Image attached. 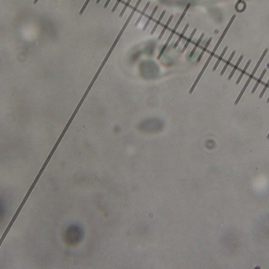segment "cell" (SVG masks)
<instances>
[{"label":"cell","instance_id":"cell-1","mask_svg":"<svg viewBox=\"0 0 269 269\" xmlns=\"http://www.w3.org/2000/svg\"><path fill=\"white\" fill-rule=\"evenodd\" d=\"M190 6H191V4H190V3H188V4H187L186 6V7H185V9H184V11H183V12L182 13V14L180 15V18H179V20H178V21H177V22H176V25L174 26L173 29L172 30V32H171V33H170V35L168 36V39H167V41H166V43H165V45H164V46H163V48H162V50H161V51H160L159 54H158V56H157V59H161V58H162V54H163L164 52L165 51L166 48H167V47L168 46V44H169V43H170V42H171V40H172V37H173L174 35H175V33H176V30L178 29V28L180 27V24H181L182 21H183V18H184L185 15L186 14V13H187V11H188L189 8H190Z\"/></svg>","mask_w":269,"mask_h":269},{"label":"cell","instance_id":"cell-2","mask_svg":"<svg viewBox=\"0 0 269 269\" xmlns=\"http://www.w3.org/2000/svg\"><path fill=\"white\" fill-rule=\"evenodd\" d=\"M267 51H268V49H267V48H266V49H265V50L264 51L263 54H261V58H260V59H259V60L257 61V64H256V66H255L254 69L252 70V73H250V75L249 76L248 80H247V81H246V84H245V85L243 86V88H242V91H241L240 93H239V95H238V97H237V99H236L235 102H234V104H235V105L238 104V102L240 101L241 98H242V96H243V94H244L245 91H246V88H248L249 85L250 84L251 81H252V78H253V77H254L255 73H256V72H257V71L258 68H259V67H260V65L261 64V63H262V61L264 60V57L266 56V54H267Z\"/></svg>","mask_w":269,"mask_h":269},{"label":"cell","instance_id":"cell-3","mask_svg":"<svg viewBox=\"0 0 269 269\" xmlns=\"http://www.w3.org/2000/svg\"><path fill=\"white\" fill-rule=\"evenodd\" d=\"M243 58H244V55H243V54H241L240 57H239V59H238V61H237V63H235V65H234V67H233V69H232L231 72L230 74H229V76H228V81L231 80L232 77L234 76V73L236 72V70L238 69V66H239L240 63H242V59H243Z\"/></svg>","mask_w":269,"mask_h":269},{"label":"cell","instance_id":"cell-4","mask_svg":"<svg viewBox=\"0 0 269 269\" xmlns=\"http://www.w3.org/2000/svg\"><path fill=\"white\" fill-rule=\"evenodd\" d=\"M235 54H236L235 51H233L231 54L230 57L228 58V59L227 60V62H226L225 65H224V67H223V69H222L221 72H220V73H219V74H220V76L224 75V73H225L226 70H227V69H228V67L229 66V65L231 64V62L232 59H233V58H234V56L235 55Z\"/></svg>","mask_w":269,"mask_h":269},{"label":"cell","instance_id":"cell-5","mask_svg":"<svg viewBox=\"0 0 269 269\" xmlns=\"http://www.w3.org/2000/svg\"><path fill=\"white\" fill-rule=\"evenodd\" d=\"M266 73H267V69H264L263 71H262V73H261V76L259 77L258 79L257 80V82H256V84H255V85L253 86V88H252V91H251V93L254 94L255 92L257 91V88H258V86L260 85L261 82H262V79L264 78V75L266 74Z\"/></svg>","mask_w":269,"mask_h":269},{"label":"cell","instance_id":"cell-6","mask_svg":"<svg viewBox=\"0 0 269 269\" xmlns=\"http://www.w3.org/2000/svg\"><path fill=\"white\" fill-rule=\"evenodd\" d=\"M189 26H190V25H189L188 23H187L186 25H185L184 29H183L182 32H181V33H180V35L179 36L178 39H177V40H176V43H175V44H174V48H178L179 44H180V42H181V40H182L183 38L184 37L185 34H186V31H187V29H188Z\"/></svg>","mask_w":269,"mask_h":269},{"label":"cell","instance_id":"cell-7","mask_svg":"<svg viewBox=\"0 0 269 269\" xmlns=\"http://www.w3.org/2000/svg\"><path fill=\"white\" fill-rule=\"evenodd\" d=\"M251 63H252V61H251V59H249L248 62H247L246 64V66H244V68L242 69V72H241V73H240V74H239V76H238V79L236 80V85H238V84L240 83L241 80L242 79V77H243V76L245 75V73H246V70H248L249 66V65L251 64Z\"/></svg>","mask_w":269,"mask_h":269},{"label":"cell","instance_id":"cell-8","mask_svg":"<svg viewBox=\"0 0 269 269\" xmlns=\"http://www.w3.org/2000/svg\"><path fill=\"white\" fill-rule=\"evenodd\" d=\"M212 40H213V38L210 37L209 39V40H208V41L206 42V44H205V47L203 48L202 51H201V52L200 53V54H199L198 57V59H197V62H198V63H199V62L201 61V59H202V57L204 56V54H205V53L206 52V51H207V49H208V48H209V45H210V44H211Z\"/></svg>","mask_w":269,"mask_h":269},{"label":"cell","instance_id":"cell-9","mask_svg":"<svg viewBox=\"0 0 269 269\" xmlns=\"http://www.w3.org/2000/svg\"><path fill=\"white\" fill-rule=\"evenodd\" d=\"M228 47L226 46L225 48H224V50H223L222 53H221V54H220V55H219V58H218V59H217V60H216V62L215 65H214V66H213V71L216 70V69H217V67L219 66V63H220V62H221V61H222V59H223L224 56V55H225L226 52H227V51H228Z\"/></svg>","mask_w":269,"mask_h":269},{"label":"cell","instance_id":"cell-10","mask_svg":"<svg viewBox=\"0 0 269 269\" xmlns=\"http://www.w3.org/2000/svg\"><path fill=\"white\" fill-rule=\"evenodd\" d=\"M157 10H158V6H156L155 7L153 8V11H152V12H151L150 15L149 17H148V18H147V21H146L145 25H144V26H143V31H145V30L147 29V26H148V25H150V21H151L152 19L153 18V17H154V15H155V14H156V12H157Z\"/></svg>","mask_w":269,"mask_h":269},{"label":"cell","instance_id":"cell-11","mask_svg":"<svg viewBox=\"0 0 269 269\" xmlns=\"http://www.w3.org/2000/svg\"><path fill=\"white\" fill-rule=\"evenodd\" d=\"M196 32H197V29H196V28H195V29H194V30H193V31H192V32H191V35H190L189 38H188V39H187V40H186V43H185L184 46H183V48L182 51H182V53H184L185 51H186V49H187V48H188V46H189V44H191V42L192 41L193 38H194V36H195V33H196Z\"/></svg>","mask_w":269,"mask_h":269},{"label":"cell","instance_id":"cell-12","mask_svg":"<svg viewBox=\"0 0 269 269\" xmlns=\"http://www.w3.org/2000/svg\"><path fill=\"white\" fill-rule=\"evenodd\" d=\"M204 36H205V33H201V35L200 36V37L198 38V41L196 42V44H195V47L193 48L192 51H191V52L190 53V54H189V58H192L193 55L195 54V51H196V50H197V49H198V47H199V45H200V44H201V41H202Z\"/></svg>","mask_w":269,"mask_h":269},{"label":"cell","instance_id":"cell-13","mask_svg":"<svg viewBox=\"0 0 269 269\" xmlns=\"http://www.w3.org/2000/svg\"><path fill=\"white\" fill-rule=\"evenodd\" d=\"M173 17H174L173 15H171V16H170V17H169V18L168 19V21H167V22H166L165 25H164L163 29H162V32H161V33H160L159 36H158V40H161V39H162V38L163 37L164 34L165 33L166 30L168 29V26H169L170 23H171V22H172V19H173Z\"/></svg>","mask_w":269,"mask_h":269},{"label":"cell","instance_id":"cell-14","mask_svg":"<svg viewBox=\"0 0 269 269\" xmlns=\"http://www.w3.org/2000/svg\"><path fill=\"white\" fill-rule=\"evenodd\" d=\"M165 14H166V11H162V14H161V15H160L159 18L157 19V21H156L155 25H154L153 28V29H152L151 32H150V34H151V35H153V34L154 33V32H155V31H156V30H157V27L159 26V25H160V24H161V22H162V19H163L164 17H165Z\"/></svg>","mask_w":269,"mask_h":269},{"label":"cell","instance_id":"cell-15","mask_svg":"<svg viewBox=\"0 0 269 269\" xmlns=\"http://www.w3.org/2000/svg\"><path fill=\"white\" fill-rule=\"evenodd\" d=\"M150 5V2H147V3L145 5V6H144V8H143V11H142V12H141L140 15H139V17H138V19H137L136 23H135V25H139V22H140V21H141V20H142V18H143V16H144V14H146L147 11V10H148V8H149Z\"/></svg>","mask_w":269,"mask_h":269},{"label":"cell","instance_id":"cell-16","mask_svg":"<svg viewBox=\"0 0 269 269\" xmlns=\"http://www.w3.org/2000/svg\"><path fill=\"white\" fill-rule=\"evenodd\" d=\"M131 2V0H127V2H125V4H124V7H123L122 11H121V12H120V14H119V17H122V16H123V15L124 14V13H125V11H126V10H127V9H128V6H130Z\"/></svg>","mask_w":269,"mask_h":269},{"label":"cell","instance_id":"cell-17","mask_svg":"<svg viewBox=\"0 0 269 269\" xmlns=\"http://www.w3.org/2000/svg\"><path fill=\"white\" fill-rule=\"evenodd\" d=\"M268 87H269V79L267 80V83L265 84L264 86V88H263V89H262V91H261V94H260V96H259V98L261 99V98H262V97H263L264 94L265 93V92H266V90L267 89V88H268Z\"/></svg>","mask_w":269,"mask_h":269},{"label":"cell","instance_id":"cell-18","mask_svg":"<svg viewBox=\"0 0 269 269\" xmlns=\"http://www.w3.org/2000/svg\"><path fill=\"white\" fill-rule=\"evenodd\" d=\"M90 1H91V0H86V2H84V4H83V6H82V8H81V10H80V14H83V12H84V11H85V9L87 8V5L89 4V2H90Z\"/></svg>","mask_w":269,"mask_h":269},{"label":"cell","instance_id":"cell-19","mask_svg":"<svg viewBox=\"0 0 269 269\" xmlns=\"http://www.w3.org/2000/svg\"><path fill=\"white\" fill-rule=\"evenodd\" d=\"M121 1H122V0H116V3L114 4V6H113V7L111 12H112V13L115 12V11H116V8H117V7H118V6L120 5V2H121Z\"/></svg>","mask_w":269,"mask_h":269},{"label":"cell","instance_id":"cell-20","mask_svg":"<svg viewBox=\"0 0 269 269\" xmlns=\"http://www.w3.org/2000/svg\"><path fill=\"white\" fill-rule=\"evenodd\" d=\"M110 1H111V0H106V2H105V4H104V6H103V8H107V6H109V4H110Z\"/></svg>","mask_w":269,"mask_h":269},{"label":"cell","instance_id":"cell-21","mask_svg":"<svg viewBox=\"0 0 269 269\" xmlns=\"http://www.w3.org/2000/svg\"><path fill=\"white\" fill-rule=\"evenodd\" d=\"M39 0H34V4H36Z\"/></svg>","mask_w":269,"mask_h":269},{"label":"cell","instance_id":"cell-22","mask_svg":"<svg viewBox=\"0 0 269 269\" xmlns=\"http://www.w3.org/2000/svg\"><path fill=\"white\" fill-rule=\"evenodd\" d=\"M100 1H101V0H96V3H97V4H98V3L100 2Z\"/></svg>","mask_w":269,"mask_h":269},{"label":"cell","instance_id":"cell-23","mask_svg":"<svg viewBox=\"0 0 269 269\" xmlns=\"http://www.w3.org/2000/svg\"><path fill=\"white\" fill-rule=\"evenodd\" d=\"M267 139H269V133H268V134H267Z\"/></svg>","mask_w":269,"mask_h":269},{"label":"cell","instance_id":"cell-24","mask_svg":"<svg viewBox=\"0 0 269 269\" xmlns=\"http://www.w3.org/2000/svg\"><path fill=\"white\" fill-rule=\"evenodd\" d=\"M267 103H269V96H268V98H267Z\"/></svg>","mask_w":269,"mask_h":269},{"label":"cell","instance_id":"cell-25","mask_svg":"<svg viewBox=\"0 0 269 269\" xmlns=\"http://www.w3.org/2000/svg\"><path fill=\"white\" fill-rule=\"evenodd\" d=\"M267 67H268V68H269V63H267Z\"/></svg>","mask_w":269,"mask_h":269}]
</instances>
